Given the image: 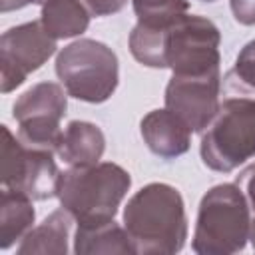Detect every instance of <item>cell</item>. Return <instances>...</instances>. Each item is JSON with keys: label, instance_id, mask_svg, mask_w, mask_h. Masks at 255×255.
<instances>
[{"label": "cell", "instance_id": "6da1fadb", "mask_svg": "<svg viewBox=\"0 0 255 255\" xmlns=\"http://www.w3.org/2000/svg\"><path fill=\"white\" fill-rule=\"evenodd\" d=\"M124 227L135 255L179 253L187 239V215L179 189L161 181L143 185L124 207Z\"/></svg>", "mask_w": 255, "mask_h": 255}, {"label": "cell", "instance_id": "7a4b0ae2", "mask_svg": "<svg viewBox=\"0 0 255 255\" xmlns=\"http://www.w3.org/2000/svg\"><path fill=\"white\" fill-rule=\"evenodd\" d=\"M129 187L131 175L122 165L98 161L62 171L56 197L76 223H96L116 217Z\"/></svg>", "mask_w": 255, "mask_h": 255}, {"label": "cell", "instance_id": "3957f363", "mask_svg": "<svg viewBox=\"0 0 255 255\" xmlns=\"http://www.w3.org/2000/svg\"><path fill=\"white\" fill-rule=\"evenodd\" d=\"M251 213L243 189L219 183L199 201L191 249L199 255H231L243 251L249 241Z\"/></svg>", "mask_w": 255, "mask_h": 255}, {"label": "cell", "instance_id": "277c9868", "mask_svg": "<svg viewBox=\"0 0 255 255\" xmlns=\"http://www.w3.org/2000/svg\"><path fill=\"white\" fill-rule=\"evenodd\" d=\"M201 161L219 173H231L255 157V98L235 96L219 104L201 131Z\"/></svg>", "mask_w": 255, "mask_h": 255}, {"label": "cell", "instance_id": "5b68a950", "mask_svg": "<svg viewBox=\"0 0 255 255\" xmlns=\"http://www.w3.org/2000/svg\"><path fill=\"white\" fill-rule=\"evenodd\" d=\"M56 74L68 96L88 104H102L118 90L120 62L108 44L80 38L58 52Z\"/></svg>", "mask_w": 255, "mask_h": 255}, {"label": "cell", "instance_id": "8992f818", "mask_svg": "<svg viewBox=\"0 0 255 255\" xmlns=\"http://www.w3.org/2000/svg\"><path fill=\"white\" fill-rule=\"evenodd\" d=\"M221 34L205 16L183 14L163 36V68L177 76H203L219 72Z\"/></svg>", "mask_w": 255, "mask_h": 255}, {"label": "cell", "instance_id": "52a82bcc", "mask_svg": "<svg viewBox=\"0 0 255 255\" xmlns=\"http://www.w3.org/2000/svg\"><path fill=\"white\" fill-rule=\"evenodd\" d=\"M68 110V92L56 82H40L26 90L12 106L18 137L24 145L56 153L62 137V118Z\"/></svg>", "mask_w": 255, "mask_h": 255}, {"label": "cell", "instance_id": "ba28073f", "mask_svg": "<svg viewBox=\"0 0 255 255\" xmlns=\"http://www.w3.org/2000/svg\"><path fill=\"white\" fill-rule=\"evenodd\" d=\"M2 187L22 191L36 201L56 197L62 171L54 153L24 145L8 126H2Z\"/></svg>", "mask_w": 255, "mask_h": 255}, {"label": "cell", "instance_id": "9c48e42d", "mask_svg": "<svg viewBox=\"0 0 255 255\" xmlns=\"http://www.w3.org/2000/svg\"><path fill=\"white\" fill-rule=\"evenodd\" d=\"M56 42L40 20L8 28L0 38L2 94H10L22 86L32 72L40 70L48 58L56 54Z\"/></svg>", "mask_w": 255, "mask_h": 255}, {"label": "cell", "instance_id": "30bf717a", "mask_svg": "<svg viewBox=\"0 0 255 255\" xmlns=\"http://www.w3.org/2000/svg\"><path fill=\"white\" fill-rule=\"evenodd\" d=\"M221 74L211 72L203 76L171 74L165 86V108L177 114L191 131L201 133L219 110Z\"/></svg>", "mask_w": 255, "mask_h": 255}, {"label": "cell", "instance_id": "8fae6325", "mask_svg": "<svg viewBox=\"0 0 255 255\" xmlns=\"http://www.w3.org/2000/svg\"><path fill=\"white\" fill-rule=\"evenodd\" d=\"M139 131L151 153L163 159H175L187 153L191 145V128L171 110H151L139 122Z\"/></svg>", "mask_w": 255, "mask_h": 255}, {"label": "cell", "instance_id": "7c38bea8", "mask_svg": "<svg viewBox=\"0 0 255 255\" xmlns=\"http://www.w3.org/2000/svg\"><path fill=\"white\" fill-rule=\"evenodd\" d=\"M106 151V135L100 126L84 120H72L60 137L56 155L70 167L94 165Z\"/></svg>", "mask_w": 255, "mask_h": 255}, {"label": "cell", "instance_id": "4fadbf2b", "mask_svg": "<svg viewBox=\"0 0 255 255\" xmlns=\"http://www.w3.org/2000/svg\"><path fill=\"white\" fill-rule=\"evenodd\" d=\"M76 219L64 207L52 211L38 227H32L20 241L18 255H66L72 223Z\"/></svg>", "mask_w": 255, "mask_h": 255}, {"label": "cell", "instance_id": "5bb4252c", "mask_svg": "<svg viewBox=\"0 0 255 255\" xmlns=\"http://www.w3.org/2000/svg\"><path fill=\"white\" fill-rule=\"evenodd\" d=\"M74 253L78 255H100V253H131L133 245L126 227L116 223L114 219L96 221V223H78L74 233Z\"/></svg>", "mask_w": 255, "mask_h": 255}, {"label": "cell", "instance_id": "9a60e30c", "mask_svg": "<svg viewBox=\"0 0 255 255\" xmlns=\"http://www.w3.org/2000/svg\"><path fill=\"white\" fill-rule=\"evenodd\" d=\"M32 197L16 191L4 189L0 197V249H10L16 241H22L24 235L34 227L36 209Z\"/></svg>", "mask_w": 255, "mask_h": 255}, {"label": "cell", "instance_id": "2e32d148", "mask_svg": "<svg viewBox=\"0 0 255 255\" xmlns=\"http://www.w3.org/2000/svg\"><path fill=\"white\" fill-rule=\"evenodd\" d=\"M92 18L94 16L82 0H46L40 12V22L54 40H66L84 34Z\"/></svg>", "mask_w": 255, "mask_h": 255}, {"label": "cell", "instance_id": "e0dca14e", "mask_svg": "<svg viewBox=\"0 0 255 255\" xmlns=\"http://www.w3.org/2000/svg\"><path fill=\"white\" fill-rule=\"evenodd\" d=\"M131 6L137 24L151 28L171 26L177 18H181L189 10L187 0H131Z\"/></svg>", "mask_w": 255, "mask_h": 255}, {"label": "cell", "instance_id": "ac0fdd59", "mask_svg": "<svg viewBox=\"0 0 255 255\" xmlns=\"http://www.w3.org/2000/svg\"><path fill=\"white\" fill-rule=\"evenodd\" d=\"M225 80L231 90H239L243 94L255 96V40L247 42L239 50L235 64L227 72Z\"/></svg>", "mask_w": 255, "mask_h": 255}, {"label": "cell", "instance_id": "d6986e66", "mask_svg": "<svg viewBox=\"0 0 255 255\" xmlns=\"http://www.w3.org/2000/svg\"><path fill=\"white\" fill-rule=\"evenodd\" d=\"M235 183L243 189L245 197H247V205H249V213H251V231H249V241L255 249V163L247 165L237 177Z\"/></svg>", "mask_w": 255, "mask_h": 255}, {"label": "cell", "instance_id": "ffe728a7", "mask_svg": "<svg viewBox=\"0 0 255 255\" xmlns=\"http://www.w3.org/2000/svg\"><path fill=\"white\" fill-rule=\"evenodd\" d=\"M86 4V8L90 10L92 16L96 18H104V16H112L118 14L120 10L126 8L128 0H82Z\"/></svg>", "mask_w": 255, "mask_h": 255}, {"label": "cell", "instance_id": "44dd1931", "mask_svg": "<svg viewBox=\"0 0 255 255\" xmlns=\"http://www.w3.org/2000/svg\"><path fill=\"white\" fill-rule=\"evenodd\" d=\"M233 18L243 26H255V0H229Z\"/></svg>", "mask_w": 255, "mask_h": 255}, {"label": "cell", "instance_id": "7402d4cb", "mask_svg": "<svg viewBox=\"0 0 255 255\" xmlns=\"http://www.w3.org/2000/svg\"><path fill=\"white\" fill-rule=\"evenodd\" d=\"M46 0H2V6L0 10L6 14V12H12V10H20L24 6H30V4H44Z\"/></svg>", "mask_w": 255, "mask_h": 255}, {"label": "cell", "instance_id": "603a6c76", "mask_svg": "<svg viewBox=\"0 0 255 255\" xmlns=\"http://www.w3.org/2000/svg\"><path fill=\"white\" fill-rule=\"evenodd\" d=\"M201 2H215V0H201Z\"/></svg>", "mask_w": 255, "mask_h": 255}]
</instances>
